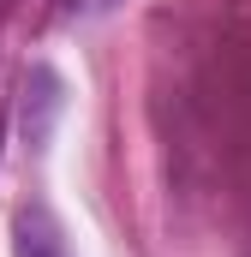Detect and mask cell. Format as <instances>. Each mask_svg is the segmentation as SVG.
<instances>
[{
	"mask_svg": "<svg viewBox=\"0 0 251 257\" xmlns=\"http://www.w3.org/2000/svg\"><path fill=\"white\" fill-rule=\"evenodd\" d=\"M12 251H18V257H72V251H66L60 221H54L42 203L18 209V221H12Z\"/></svg>",
	"mask_w": 251,
	"mask_h": 257,
	"instance_id": "obj_1",
	"label": "cell"
},
{
	"mask_svg": "<svg viewBox=\"0 0 251 257\" xmlns=\"http://www.w3.org/2000/svg\"><path fill=\"white\" fill-rule=\"evenodd\" d=\"M90 6H108V0H66V12H90Z\"/></svg>",
	"mask_w": 251,
	"mask_h": 257,
	"instance_id": "obj_2",
	"label": "cell"
}]
</instances>
